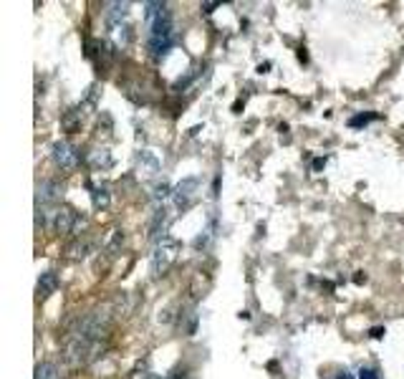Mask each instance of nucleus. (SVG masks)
<instances>
[{
    "label": "nucleus",
    "mask_w": 404,
    "mask_h": 379,
    "mask_svg": "<svg viewBox=\"0 0 404 379\" xmlns=\"http://www.w3.org/2000/svg\"><path fill=\"white\" fill-rule=\"evenodd\" d=\"M338 379H351V377H349V372H343V377H338Z\"/></svg>",
    "instance_id": "5701e85b"
},
{
    "label": "nucleus",
    "mask_w": 404,
    "mask_h": 379,
    "mask_svg": "<svg viewBox=\"0 0 404 379\" xmlns=\"http://www.w3.org/2000/svg\"><path fill=\"white\" fill-rule=\"evenodd\" d=\"M323 165H326V160H316V162H314V170H321Z\"/></svg>",
    "instance_id": "aec40b11"
},
{
    "label": "nucleus",
    "mask_w": 404,
    "mask_h": 379,
    "mask_svg": "<svg viewBox=\"0 0 404 379\" xmlns=\"http://www.w3.org/2000/svg\"><path fill=\"white\" fill-rule=\"evenodd\" d=\"M51 157L61 170H73L78 165V150L71 145V142H56L51 147Z\"/></svg>",
    "instance_id": "39448f33"
},
{
    "label": "nucleus",
    "mask_w": 404,
    "mask_h": 379,
    "mask_svg": "<svg viewBox=\"0 0 404 379\" xmlns=\"http://www.w3.org/2000/svg\"><path fill=\"white\" fill-rule=\"evenodd\" d=\"M137 172L144 175L147 180H155L160 175V160L150 150H142L137 155Z\"/></svg>",
    "instance_id": "423d86ee"
},
{
    "label": "nucleus",
    "mask_w": 404,
    "mask_h": 379,
    "mask_svg": "<svg viewBox=\"0 0 404 379\" xmlns=\"http://www.w3.org/2000/svg\"><path fill=\"white\" fill-rule=\"evenodd\" d=\"M268 68H271V63H261V66H258V71H261V73H266Z\"/></svg>",
    "instance_id": "4be33fe9"
},
{
    "label": "nucleus",
    "mask_w": 404,
    "mask_h": 379,
    "mask_svg": "<svg viewBox=\"0 0 404 379\" xmlns=\"http://www.w3.org/2000/svg\"><path fill=\"white\" fill-rule=\"evenodd\" d=\"M299 58H301V61H304V63L309 61V56H306V48H301V51H299Z\"/></svg>",
    "instance_id": "412c9836"
},
{
    "label": "nucleus",
    "mask_w": 404,
    "mask_h": 379,
    "mask_svg": "<svg viewBox=\"0 0 404 379\" xmlns=\"http://www.w3.org/2000/svg\"><path fill=\"white\" fill-rule=\"evenodd\" d=\"M212 8H217V3H205V6H202V11H205V13H212Z\"/></svg>",
    "instance_id": "6ab92c4d"
},
{
    "label": "nucleus",
    "mask_w": 404,
    "mask_h": 379,
    "mask_svg": "<svg viewBox=\"0 0 404 379\" xmlns=\"http://www.w3.org/2000/svg\"><path fill=\"white\" fill-rule=\"evenodd\" d=\"M56 289H58V276H56V271H46V274L38 276V284H36V296H38L41 301H43V298H48L51 294H56Z\"/></svg>",
    "instance_id": "0eeeda50"
},
{
    "label": "nucleus",
    "mask_w": 404,
    "mask_h": 379,
    "mask_svg": "<svg viewBox=\"0 0 404 379\" xmlns=\"http://www.w3.org/2000/svg\"><path fill=\"white\" fill-rule=\"evenodd\" d=\"M129 13V3H106V23L111 28H119Z\"/></svg>",
    "instance_id": "6e6552de"
},
{
    "label": "nucleus",
    "mask_w": 404,
    "mask_h": 379,
    "mask_svg": "<svg viewBox=\"0 0 404 379\" xmlns=\"http://www.w3.org/2000/svg\"><path fill=\"white\" fill-rule=\"evenodd\" d=\"M167 223H170V215H167L165 207L155 210V218H152V225H150V235L152 238H162L165 240V230H167Z\"/></svg>",
    "instance_id": "1a4fd4ad"
},
{
    "label": "nucleus",
    "mask_w": 404,
    "mask_h": 379,
    "mask_svg": "<svg viewBox=\"0 0 404 379\" xmlns=\"http://www.w3.org/2000/svg\"><path fill=\"white\" fill-rule=\"evenodd\" d=\"M86 225V218H83L81 212H76L73 207L63 205L58 207V210L53 212V228L56 233H61V235H76L78 230Z\"/></svg>",
    "instance_id": "7ed1b4c3"
},
{
    "label": "nucleus",
    "mask_w": 404,
    "mask_h": 379,
    "mask_svg": "<svg viewBox=\"0 0 404 379\" xmlns=\"http://www.w3.org/2000/svg\"><path fill=\"white\" fill-rule=\"evenodd\" d=\"M167 195H172V190H170V185H167V182L157 185V192H155V197H157V200H162V197H167Z\"/></svg>",
    "instance_id": "dca6fc26"
},
{
    "label": "nucleus",
    "mask_w": 404,
    "mask_h": 379,
    "mask_svg": "<svg viewBox=\"0 0 404 379\" xmlns=\"http://www.w3.org/2000/svg\"><path fill=\"white\" fill-rule=\"evenodd\" d=\"M382 336H384L382 326H374V329H371V339H382Z\"/></svg>",
    "instance_id": "a211bd4d"
},
{
    "label": "nucleus",
    "mask_w": 404,
    "mask_h": 379,
    "mask_svg": "<svg viewBox=\"0 0 404 379\" xmlns=\"http://www.w3.org/2000/svg\"><path fill=\"white\" fill-rule=\"evenodd\" d=\"M197 190H200V177H185L177 187L172 190V200H175V205L180 210H187L195 202V197H197Z\"/></svg>",
    "instance_id": "20e7f679"
},
{
    "label": "nucleus",
    "mask_w": 404,
    "mask_h": 379,
    "mask_svg": "<svg viewBox=\"0 0 404 379\" xmlns=\"http://www.w3.org/2000/svg\"><path fill=\"white\" fill-rule=\"evenodd\" d=\"M180 240L175 238H165L157 243L155 253H152L150 258V274L155 276V279H160V276H165L167 271L172 268V263L177 261V253H180Z\"/></svg>",
    "instance_id": "f257e3e1"
},
{
    "label": "nucleus",
    "mask_w": 404,
    "mask_h": 379,
    "mask_svg": "<svg viewBox=\"0 0 404 379\" xmlns=\"http://www.w3.org/2000/svg\"><path fill=\"white\" fill-rule=\"evenodd\" d=\"M111 202V195L106 187H91V205L96 207V210H104V207H109Z\"/></svg>",
    "instance_id": "9d476101"
},
{
    "label": "nucleus",
    "mask_w": 404,
    "mask_h": 379,
    "mask_svg": "<svg viewBox=\"0 0 404 379\" xmlns=\"http://www.w3.org/2000/svg\"><path fill=\"white\" fill-rule=\"evenodd\" d=\"M122 246H124V233L122 230H114L111 238H109V243H106V253H109V256H117Z\"/></svg>",
    "instance_id": "ddd939ff"
},
{
    "label": "nucleus",
    "mask_w": 404,
    "mask_h": 379,
    "mask_svg": "<svg viewBox=\"0 0 404 379\" xmlns=\"http://www.w3.org/2000/svg\"><path fill=\"white\" fill-rule=\"evenodd\" d=\"M111 165H114V160H111L109 150H96L91 155V167L94 170H109Z\"/></svg>",
    "instance_id": "9b49d317"
},
{
    "label": "nucleus",
    "mask_w": 404,
    "mask_h": 379,
    "mask_svg": "<svg viewBox=\"0 0 404 379\" xmlns=\"http://www.w3.org/2000/svg\"><path fill=\"white\" fill-rule=\"evenodd\" d=\"M359 379H379V377H377V372H374V369H361Z\"/></svg>",
    "instance_id": "f3484780"
},
{
    "label": "nucleus",
    "mask_w": 404,
    "mask_h": 379,
    "mask_svg": "<svg viewBox=\"0 0 404 379\" xmlns=\"http://www.w3.org/2000/svg\"><path fill=\"white\" fill-rule=\"evenodd\" d=\"M99 344L101 341H89V339H83V336L68 334L66 346H63V357H66V362L71 364V367H81V364L91 362V359L96 357Z\"/></svg>",
    "instance_id": "f03ea898"
},
{
    "label": "nucleus",
    "mask_w": 404,
    "mask_h": 379,
    "mask_svg": "<svg viewBox=\"0 0 404 379\" xmlns=\"http://www.w3.org/2000/svg\"><path fill=\"white\" fill-rule=\"evenodd\" d=\"M36 379H61V374H58V367L51 362H43L36 367Z\"/></svg>",
    "instance_id": "f8f14e48"
},
{
    "label": "nucleus",
    "mask_w": 404,
    "mask_h": 379,
    "mask_svg": "<svg viewBox=\"0 0 404 379\" xmlns=\"http://www.w3.org/2000/svg\"><path fill=\"white\" fill-rule=\"evenodd\" d=\"M371 119H377V114H359V117L349 119V127H364V124H369Z\"/></svg>",
    "instance_id": "4468645a"
},
{
    "label": "nucleus",
    "mask_w": 404,
    "mask_h": 379,
    "mask_svg": "<svg viewBox=\"0 0 404 379\" xmlns=\"http://www.w3.org/2000/svg\"><path fill=\"white\" fill-rule=\"evenodd\" d=\"M86 251H89V246H86V243H73V246L68 248L71 258H83V256H86Z\"/></svg>",
    "instance_id": "2eb2a0df"
}]
</instances>
